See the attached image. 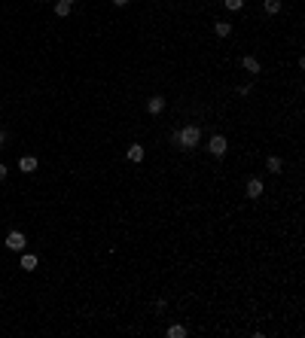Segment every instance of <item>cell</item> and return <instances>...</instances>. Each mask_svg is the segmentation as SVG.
Here are the masks:
<instances>
[{
    "label": "cell",
    "mask_w": 305,
    "mask_h": 338,
    "mask_svg": "<svg viewBox=\"0 0 305 338\" xmlns=\"http://www.w3.org/2000/svg\"><path fill=\"white\" fill-rule=\"evenodd\" d=\"M177 140H180V150H196L198 140H201V128H198V125L177 128Z\"/></svg>",
    "instance_id": "6da1fadb"
},
{
    "label": "cell",
    "mask_w": 305,
    "mask_h": 338,
    "mask_svg": "<svg viewBox=\"0 0 305 338\" xmlns=\"http://www.w3.org/2000/svg\"><path fill=\"white\" fill-rule=\"evenodd\" d=\"M3 244H6V250H13V253H25L28 238H25V232H9Z\"/></svg>",
    "instance_id": "7a4b0ae2"
},
{
    "label": "cell",
    "mask_w": 305,
    "mask_h": 338,
    "mask_svg": "<svg viewBox=\"0 0 305 338\" xmlns=\"http://www.w3.org/2000/svg\"><path fill=\"white\" fill-rule=\"evenodd\" d=\"M263 192H266V186H263V177H247L244 195L251 198V201H256V198H263Z\"/></svg>",
    "instance_id": "3957f363"
},
{
    "label": "cell",
    "mask_w": 305,
    "mask_h": 338,
    "mask_svg": "<svg viewBox=\"0 0 305 338\" xmlns=\"http://www.w3.org/2000/svg\"><path fill=\"white\" fill-rule=\"evenodd\" d=\"M226 150H229L226 137H223V134H214V137H211V143H208V152L214 155V159H223V155H226Z\"/></svg>",
    "instance_id": "277c9868"
},
{
    "label": "cell",
    "mask_w": 305,
    "mask_h": 338,
    "mask_svg": "<svg viewBox=\"0 0 305 338\" xmlns=\"http://www.w3.org/2000/svg\"><path fill=\"white\" fill-rule=\"evenodd\" d=\"M241 67H244V70L251 73V76L263 73V64H259V58H253V55H244V58H241Z\"/></svg>",
    "instance_id": "5b68a950"
},
{
    "label": "cell",
    "mask_w": 305,
    "mask_h": 338,
    "mask_svg": "<svg viewBox=\"0 0 305 338\" xmlns=\"http://www.w3.org/2000/svg\"><path fill=\"white\" fill-rule=\"evenodd\" d=\"M37 159H34V155H21V159H18V171L21 174H34V171H37Z\"/></svg>",
    "instance_id": "8992f818"
},
{
    "label": "cell",
    "mask_w": 305,
    "mask_h": 338,
    "mask_svg": "<svg viewBox=\"0 0 305 338\" xmlns=\"http://www.w3.org/2000/svg\"><path fill=\"white\" fill-rule=\"evenodd\" d=\"M146 110H150V116H159V113L165 110V98L162 95H153L150 101H146Z\"/></svg>",
    "instance_id": "52a82bcc"
},
{
    "label": "cell",
    "mask_w": 305,
    "mask_h": 338,
    "mask_svg": "<svg viewBox=\"0 0 305 338\" xmlns=\"http://www.w3.org/2000/svg\"><path fill=\"white\" fill-rule=\"evenodd\" d=\"M71 13H73V0H58V3H55V16L67 18Z\"/></svg>",
    "instance_id": "ba28073f"
},
{
    "label": "cell",
    "mask_w": 305,
    "mask_h": 338,
    "mask_svg": "<svg viewBox=\"0 0 305 338\" xmlns=\"http://www.w3.org/2000/svg\"><path fill=\"white\" fill-rule=\"evenodd\" d=\"M266 171L269 174H281V171H284V162H281L278 155H269V159H266Z\"/></svg>",
    "instance_id": "9c48e42d"
},
{
    "label": "cell",
    "mask_w": 305,
    "mask_h": 338,
    "mask_svg": "<svg viewBox=\"0 0 305 338\" xmlns=\"http://www.w3.org/2000/svg\"><path fill=\"white\" fill-rule=\"evenodd\" d=\"M144 155H146V150L141 143H131L128 146V162H144Z\"/></svg>",
    "instance_id": "30bf717a"
},
{
    "label": "cell",
    "mask_w": 305,
    "mask_h": 338,
    "mask_svg": "<svg viewBox=\"0 0 305 338\" xmlns=\"http://www.w3.org/2000/svg\"><path fill=\"white\" fill-rule=\"evenodd\" d=\"M165 335H168V338H186V326L174 323V326H168V329H165Z\"/></svg>",
    "instance_id": "8fae6325"
},
{
    "label": "cell",
    "mask_w": 305,
    "mask_h": 338,
    "mask_svg": "<svg viewBox=\"0 0 305 338\" xmlns=\"http://www.w3.org/2000/svg\"><path fill=\"white\" fill-rule=\"evenodd\" d=\"M214 34H217V37H229L232 25H229V21H214Z\"/></svg>",
    "instance_id": "7c38bea8"
},
{
    "label": "cell",
    "mask_w": 305,
    "mask_h": 338,
    "mask_svg": "<svg viewBox=\"0 0 305 338\" xmlns=\"http://www.w3.org/2000/svg\"><path fill=\"white\" fill-rule=\"evenodd\" d=\"M37 262H40V259L34 256V253H25V256H21V268H25V271H34V268H37Z\"/></svg>",
    "instance_id": "4fadbf2b"
},
{
    "label": "cell",
    "mask_w": 305,
    "mask_h": 338,
    "mask_svg": "<svg viewBox=\"0 0 305 338\" xmlns=\"http://www.w3.org/2000/svg\"><path fill=\"white\" fill-rule=\"evenodd\" d=\"M263 9L269 16H278L281 13V0H263Z\"/></svg>",
    "instance_id": "5bb4252c"
},
{
    "label": "cell",
    "mask_w": 305,
    "mask_h": 338,
    "mask_svg": "<svg viewBox=\"0 0 305 338\" xmlns=\"http://www.w3.org/2000/svg\"><path fill=\"white\" fill-rule=\"evenodd\" d=\"M223 6H226V9H232V13H238V9L244 6V0H223Z\"/></svg>",
    "instance_id": "9a60e30c"
},
{
    "label": "cell",
    "mask_w": 305,
    "mask_h": 338,
    "mask_svg": "<svg viewBox=\"0 0 305 338\" xmlns=\"http://www.w3.org/2000/svg\"><path fill=\"white\" fill-rule=\"evenodd\" d=\"M6 140H9V134H6L3 128H0V150H3V146H6Z\"/></svg>",
    "instance_id": "2e32d148"
},
{
    "label": "cell",
    "mask_w": 305,
    "mask_h": 338,
    "mask_svg": "<svg viewBox=\"0 0 305 338\" xmlns=\"http://www.w3.org/2000/svg\"><path fill=\"white\" fill-rule=\"evenodd\" d=\"M6 174H9V168H6L3 162H0V183H3V180H6Z\"/></svg>",
    "instance_id": "e0dca14e"
},
{
    "label": "cell",
    "mask_w": 305,
    "mask_h": 338,
    "mask_svg": "<svg viewBox=\"0 0 305 338\" xmlns=\"http://www.w3.org/2000/svg\"><path fill=\"white\" fill-rule=\"evenodd\" d=\"M113 3H116V6H128L131 0H113Z\"/></svg>",
    "instance_id": "ac0fdd59"
}]
</instances>
